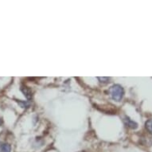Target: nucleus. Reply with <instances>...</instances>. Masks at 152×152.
<instances>
[{"mask_svg":"<svg viewBox=\"0 0 152 152\" xmlns=\"http://www.w3.org/2000/svg\"><path fill=\"white\" fill-rule=\"evenodd\" d=\"M109 93L113 100H115V101H120L124 96V91L120 85H115L110 88Z\"/></svg>","mask_w":152,"mask_h":152,"instance_id":"f257e3e1","label":"nucleus"},{"mask_svg":"<svg viewBox=\"0 0 152 152\" xmlns=\"http://www.w3.org/2000/svg\"><path fill=\"white\" fill-rule=\"evenodd\" d=\"M124 122L127 127H131V128H136L137 127V124L134 122V121H132V120H130L129 118H125Z\"/></svg>","mask_w":152,"mask_h":152,"instance_id":"f03ea898","label":"nucleus"},{"mask_svg":"<svg viewBox=\"0 0 152 152\" xmlns=\"http://www.w3.org/2000/svg\"><path fill=\"white\" fill-rule=\"evenodd\" d=\"M22 91L25 95V96L27 98L28 100H30V98L32 97V92L27 87H23L22 88Z\"/></svg>","mask_w":152,"mask_h":152,"instance_id":"7ed1b4c3","label":"nucleus"},{"mask_svg":"<svg viewBox=\"0 0 152 152\" xmlns=\"http://www.w3.org/2000/svg\"><path fill=\"white\" fill-rule=\"evenodd\" d=\"M145 125H146V128L147 129V131H148L151 134H152V120H147V122H146V124H145Z\"/></svg>","mask_w":152,"mask_h":152,"instance_id":"20e7f679","label":"nucleus"},{"mask_svg":"<svg viewBox=\"0 0 152 152\" xmlns=\"http://www.w3.org/2000/svg\"><path fill=\"white\" fill-rule=\"evenodd\" d=\"M10 151H11V147L10 145L7 143H3L1 152H10Z\"/></svg>","mask_w":152,"mask_h":152,"instance_id":"39448f33","label":"nucleus"},{"mask_svg":"<svg viewBox=\"0 0 152 152\" xmlns=\"http://www.w3.org/2000/svg\"><path fill=\"white\" fill-rule=\"evenodd\" d=\"M3 142H0V152H1V151H2V147H3Z\"/></svg>","mask_w":152,"mask_h":152,"instance_id":"423d86ee","label":"nucleus"},{"mask_svg":"<svg viewBox=\"0 0 152 152\" xmlns=\"http://www.w3.org/2000/svg\"><path fill=\"white\" fill-rule=\"evenodd\" d=\"M0 124H1V120H0Z\"/></svg>","mask_w":152,"mask_h":152,"instance_id":"0eeeda50","label":"nucleus"}]
</instances>
